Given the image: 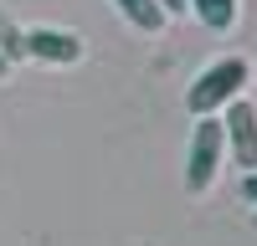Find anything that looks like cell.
Here are the masks:
<instances>
[{
  "instance_id": "6da1fadb",
  "label": "cell",
  "mask_w": 257,
  "mask_h": 246,
  "mask_svg": "<svg viewBox=\"0 0 257 246\" xmlns=\"http://www.w3.org/2000/svg\"><path fill=\"white\" fill-rule=\"evenodd\" d=\"M221 164H226V128H221V113H206V118H196V128H190L185 190L190 195H206L211 184L221 180Z\"/></svg>"
},
{
  "instance_id": "7a4b0ae2",
  "label": "cell",
  "mask_w": 257,
  "mask_h": 246,
  "mask_svg": "<svg viewBox=\"0 0 257 246\" xmlns=\"http://www.w3.org/2000/svg\"><path fill=\"white\" fill-rule=\"evenodd\" d=\"M247 77H252V72H247V62H242V56H221V62H211V67H201L196 82L185 88V108L196 113V118L221 113L231 98H242Z\"/></svg>"
},
{
  "instance_id": "3957f363",
  "label": "cell",
  "mask_w": 257,
  "mask_h": 246,
  "mask_svg": "<svg viewBox=\"0 0 257 246\" xmlns=\"http://www.w3.org/2000/svg\"><path fill=\"white\" fill-rule=\"evenodd\" d=\"M221 128H226L231 164H242V174L257 170V102L252 98H231L221 108Z\"/></svg>"
},
{
  "instance_id": "277c9868",
  "label": "cell",
  "mask_w": 257,
  "mask_h": 246,
  "mask_svg": "<svg viewBox=\"0 0 257 246\" xmlns=\"http://www.w3.org/2000/svg\"><path fill=\"white\" fill-rule=\"evenodd\" d=\"M82 36L77 31H62V26H31L26 31V56L47 62V67H72V62H82Z\"/></svg>"
},
{
  "instance_id": "5b68a950",
  "label": "cell",
  "mask_w": 257,
  "mask_h": 246,
  "mask_svg": "<svg viewBox=\"0 0 257 246\" xmlns=\"http://www.w3.org/2000/svg\"><path fill=\"white\" fill-rule=\"evenodd\" d=\"M237 10H242V0H190V16L206 31H231L237 26Z\"/></svg>"
},
{
  "instance_id": "8992f818",
  "label": "cell",
  "mask_w": 257,
  "mask_h": 246,
  "mask_svg": "<svg viewBox=\"0 0 257 246\" xmlns=\"http://www.w3.org/2000/svg\"><path fill=\"white\" fill-rule=\"evenodd\" d=\"M113 10L128 26H139V31H165V20H170L160 0H113Z\"/></svg>"
},
{
  "instance_id": "52a82bcc",
  "label": "cell",
  "mask_w": 257,
  "mask_h": 246,
  "mask_svg": "<svg viewBox=\"0 0 257 246\" xmlns=\"http://www.w3.org/2000/svg\"><path fill=\"white\" fill-rule=\"evenodd\" d=\"M0 52H6V62H21V56H26V31H21L6 10H0Z\"/></svg>"
},
{
  "instance_id": "ba28073f",
  "label": "cell",
  "mask_w": 257,
  "mask_h": 246,
  "mask_svg": "<svg viewBox=\"0 0 257 246\" xmlns=\"http://www.w3.org/2000/svg\"><path fill=\"white\" fill-rule=\"evenodd\" d=\"M242 200H247V205H257V170H247V174H242Z\"/></svg>"
},
{
  "instance_id": "9c48e42d",
  "label": "cell",
  "mask_w": 257,
  "mask_h": 246,
  "mask_svg": "<svg viewBox=\"0 0 257 246\" xmlns=\"http://www.w3.org/2000/svg\"><path fill=\"white\" fill-rule=\"evenodd\" d=\"M160 6H165V16H185V10H190V0H160Z\"/></svg>"
},
{
  "instance_id": "30bf717a",
  "label": "cell",
  "mask_w": 257,
  "mask_h": 246,
  "mask_svg": "<svg viewBox=\"0 0 257 246\" xmlns=\"http://www.w3.org/2000/svg\"><path fill=\"white\" fill-rule=\"evenodd\" d=\"M6 72H11V62H6V52H0V77H6Z\"/></svg>"
},
{
  "instance_id": "8fae6325",
  "label": "cell",
  "mask_w": 257,
  "mask_h": 246,
  "mask_svg": "<svg viewBox=\"0 0 257 246\" xmlns=\"http://www.w3.org/2000/svg\"><path fill=\"white\" fill-rule=\"evenodd\" d=\"M252 220H257V205H252Z\"/></svg>"
}]
</instances>
